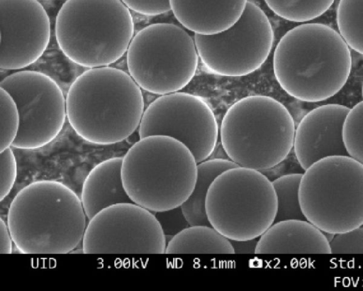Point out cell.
I'll return each mask as SVG.
<instances>
[{
    "instance_id": "6da1fadb",
    "label": "cell",
    "mask_w": 363,
    "mask_h": 291,
    "mask_svg": "<svg viewBox=\"0 0 363 291\" xmlns=\"http://www.w3.org/2000/svg\"><path fill=\"white\" fill-rule=\"evenodd\" d=\"M352 68L349 46L330 26L298 25L280 39L273 56L274 76L290 96L306 102L321 101L345 84Z\"/></svg>"
},
{
    "instance_id": "7a4b0ae2",
    "label": "cell",
    "mask_w": 363,
    "mask_h": 291,
    "mask_svg": "<svg viewBox=\"0 0 363 291\" xmlns=\"http://www.w3.org/2000/svg\"><path fill=\"white\" fill-rule=\"evenodd\" d=\"M66 109L74 132L101 146L128 138L138 128L145 111L141 88L129 74L111 66L80 74L69 86Z\"/></svg>"
},
{
    "instance_id": "3957f363",
    "label": "cell",
    "mask_w": 363,
    "mask_h": 291,
    "mask_svg": "<svg viewBox=\"0 0 363 291\" xmlns=\"http://www.w3.org/2000/svg\"><path fill=\"white\" fill-rule=\"evenodd\" d=\"M87 219L73 190L57 180H40L15 195L6 223L21 253L64 255L82 243Z\"/></svg>"
},
{
    "instance_id": "277c9868",
    "label": "cell",
    "mask_w": 363,
    "mask_h": 291,
    "mask_svg": "<svg viewBox=\"0 0 363 291\" xmlns=\"http://www.w3.org/2000/svg\"><path fill=\"white\" fill-rule=\"evenodd\" d=\"M198 163L179 141L166 136L140 138L123 156L121 175L133 202L152 212L181 207L191 194Z\"/></svg>"
},
{
    "instance_id": "5b68a950",
    "label": "cell",
    "mask_w": 363,
    "mask_h": 291,
    "mask_svg": "<svg viewBox=\"0 0 363 291\" xmlns=\"http://www.w3.org/2000/svg\"><path fill=\"white\" fill-rule=\"evenodd\" d=\"M55 33L72 62L86 68L110 66L126 53L134 23L121 0H67L57 14Z\"/></svg>"
},
{
    "instance_id": "8992f818",
    "label": "cell",
    "mask_w": 363,
    "mask_h": 291,
    "mask_svg": "<svg viewBox=\"0 0 363 291\" xmlns=\"http://www.w3.org/2000/svg\"><path fill=\"white\" fill-rule=\"evenodd\" d=\"M294 119L277 99L265 95L243 97L227 110L219 135L223 150L238 166L257 170L274 168L294 146Z\"/></svg>"
},
{
    "instance_id": "52a82bcc",
    "label": "cell",
    "mask_w": 363,
    "mask_h": 291,
    "mask_svg": "<svg viewBox=\"0 0 363 291\" xmlns=\"http://www.w3.org/2000/svg\"><path fill=\"white\" fill-rule=\"evenodd\" d=\"M299 202L306 219L328 234L363 225V165L349 155L323 158L304 170Z\"/></svg>"
},
{
    "instance_id": "ba28073f",
    "label": "cell",
    "mask_w": 363,
    "mask_h": 291,
    "mask_svg": "<svg viewBox=\"0 0 363 291\" xmlns=\"http://www.w3.org/2000/svg\"><path fill=\"white\" fill-rule=\"evenodd\" d=\"M205 208L211 226L225 237L250 240L274 222L277 199L272 182L261 171L236 166L213 181Z\"/></svg>"
},
{
    "instance_id": "9c48e42d",
    "label": "cell",
    "mask_w": 363,
    "mask_h": 291,
    "mask_svg": "<svg viewBox=\"0 0 363 291\" xmlns=\"http://www.w3.org/2000/svg\"><path fill=\"white\" fill-rule=\"evenodd\" d=\"M194 39L181 27L148 25L132 38L126 52L128 74L143 90L159 95L179 92L196 74Z\"/></svg>"
},
{
    "instance_id": "30bf717a",
    "label": "cell",
    "mask_w": 363,
    "mask_h": 291,
    "mask_svg": "<svg viewBox=\"0 0 363 291\" xmlns=\"http://www.w3.org/2000/svg\"><path fill=\"white\" fill-rule=\"evenodd\" d=\"M199 58L213 73L226 77L247 75L258 70L272 50L274 32L268 17L247 1L238 21L213 35L195 33Z\"/></svg>"
},
{
    "instance_id": "8fae6325",
    "label": "cell",
    "mask_w": 363,
    "mask_h": 291,
    "mask_svg": "<svg viewBox=\"0 0 363 291\" xmlns=\"http://www.w3.org/2000/svg\"><path fill=\"white\" fill-rule=\"evenodd\" d=\"M15 101L20 116L11 148L35 150L54 141L67 117L66 97L50 76L33 70L13 72L0 82Z\"/></svg>"
},
{
    "instance_id": "7c38bea8",
    "label": "cell",
    "mask_w": 363,
    "mask_h": 291,
    "mask_svg": "<svg viewBox=\"0 0 363 291\" xmlns=\"http://www.w3.org/2000/svg\"><path fill=\"white\" fill-rule=\"evenodd\" d=\"M218 125L209 105L200 97L184 92L160 95L145 109L140 138L166 136L184 143L199 163L208 159L218 142Z\"/></svg>"
},
{
    "instance_id": "4fadbf2b",
    "label": "cell",
    "mask_w": 363,
    "mask_h": 291,
    "mask_svg": "<svg viewBox=\"0 0 363 291\" xmlns=\"http://www.w3.org/2000/svg\"><path fill=\"white\" fill-rule=\"evenodd\" d=\"M81 244L84 254H165L167 240L152 212L123 202L88 220Z\"/></svg>"
},
{
    "instance_id": "5bb4252c",
    "label": "cell",
    "mask_w": 363,
    "mask_h": 291,
    "mask_svg": "<svg viewBox=\"0 0 363 291\" xmlns=\"http://www.w3.org/2000/svg\"><path fill=\"white\" fill-rule=\"evenodd\" d=\"M0 68L21 70L46 50L50 22L38 0H0Z\"/></svg>"
},
{
    "instance_id": "9a60e30c",
    "label": "cell",
    "mask_w": 363,
    "mask_h": 291,
    "mask_svg": "<svg viewBox=\"0 0 363 291\" xmlns=\"http://www.w3.org/2000/svg\"><path fill=\"white\" fill-rule=\"evenodd\" d=\"M349 111L346 106L329 104L312 109L302 118L295 130L293 148L303 170L327 157L349 155L342 136Z\"/></svg>"
},
{
    "instance_id": "2e32d148",
    "label": "cell",
    "mask_w": 363,
    "mask_h": 291,
    "mask_svg": "<svg viewBox=\"0 0 363 291\" xmlns=\"http://www.w3.org/2000/svg\"><path fill=\"white\" fill-rule=\"evenodd\" d=\"M255 254H331L325 234L306 219L274 222L258 238Z\"/></svg>"
},
{
    "instance_id": "e0dca14e",
    "label": "cell",
    "mask_w": 363,
    "mask_h": 291,
    "mask_svg": "<svg viewBox=\"0 0 363 291\" xmlns=\"http://www.w3.org/2000/svg\"><path fill=\"white\" fill-rule=\"evenodd\" d=\"M247 0H169L171 11L186 29L213 35L233 26L242 16Z\"/></svg>"
},
{
    "instance_id": "ac0fdd59",
    "label": "cell",
    "mask_w": 363,
    "mask_h": 291,
    "mask_svg": "<svg viewBox=\"0 0 363 291\" xmlns=\"http://www.w3.org/2000/svg\"><path fill=\"white\" fill-rule=\"evenodd\" d=\"M123 157H113L96 164L86 175L80 199L88 220L112 205L133 202L121 175Z\"/></svg>"
},
{
    "instance_id": "d6986e66",
    "label": "cell",
    "mask_w": 363,
    "mask_h": 291,
    "mask_svg": "<svg viewBox=\"0 0 363 291\" xmlns=\"http://www.w3.org/2000/svg\"><path fill=\"white\" fill-rule=\"evenodd\" d=\"M165 254H235L230 241L211 225H190L167 243Z\"/></svg>"
},
{
    "instance_id": "ffe728a7",
    "label": "cell",
    "mask_w": 363,
    "mask_h": 291,
    "mask_svg": "<svg viewBox=\"0 0 363 291\" xmlns=\"http://www.w3.org/2000/svg\"><path fill=\"white\" fill-rule=\"evenodd\" d=\"M238 166L225 158L207 159L198 163V173L194 189L181 208L190 225H211L206 213V198L208 189L223 171Z\"/></svg>"
},
{
    "instance_id": "44dd1931",
    "label": "cell",
    "mask_w": 363,
    "mask_h": 291,
    "mask_svg": "<svg viewBox=\"0 0 363 291\" xmlns=\"http://www.w3.org/2000/svg\"><path fill=\"white\" fill-rule=\"evenodd\" d=\"M336 21L349 48L363 55V0H340Z\"/></svg>"
},
{
    "instance_id": "7402d4cb",
    "label": "cell",
    "mask_w": 363,
    "mask_h": 291,
    "mask_svg": "<svg viewBox=\"0 0 363 291\" xmlns=\"http://www.w3.org/2000/svg\"><path fill=\"white\" fill-rule=\"evenodd\" d=\"M303 173H289L272 181L277 199L274 222L286 219H306L299 202V186Z\"/></svg>"
},
{
    "instance_id": "603a6c76",
    "label": "cell",
    "mask_w": 363,
    "mask_h": 291,
    "mask_svg": "<svg viewBox=\"0 0 363 291\" xmlns=\"http://www.w3.org/2000/svg\"><path fill=\"white\" fill-rule=\"evenodd\" d=\"M335 0H264L279 17L294 22H306L322 16Z\"/></svg>"
},
{
    "instance_id": "cb8c5ba5",
    "label": "cell",
    "mask_w": 363,
    "mask_h": 291,
    "mask_svg": "<svg viewBox=\"0 0 363 291\" xmlns=\"http://www.w3.org/2000/svg\"><path fill=\"white\" fill-rule=\"evenodd\" d=\"M349 156L363 165V99L350 109L342 128Z\"/></svg>"
},
{
    "instance_id": "d4e9b609",
    "label": "cell",
    "mask_w": 363,
    "mask_h": 291,
    "mask_svg": "<svg viewBox=\"0 0 363 291\" xmlns=\"http://www.w3.org/2000/svg\"><path fill=\"white\" fill-rule=\"evenodd\" d=\"M20 116L10 94L0 87V152L11 147L19 130Z\"/></svg>"
},
{
    "instance_id": "484cf974",
    "label": "cell",
    "mask_w": 363,
    "mask_h": 291,
    "mask_svg": "<svg viewBox=\"0 0 363 291\" xmlns=\"http://www.w3.org/2000/svg\"><path fill=\"white\" fill-rule=\"evenodd\" d=\"M331 254H363V227L333 235Z\"/></svg>"
},
{
    "instance_id": "4316f807",
    "label": "cell",
    "mask_w": 363,
    "mask_h": 291,
    "mask_svg": "<svg viewBox=\"0 0 363 291\" xmlns=\"http://www.w3.org/2000/svg\"><path fill=\"white\" fill-rule=\"evenodd\" d=\"M17 161L11 147L0 152V201L11 191L18 174Z\"/></svg>"
},
{
    "instance_id": "83f0119b",
    "label": "cell",
    "mask_w": 363,
    "mask_h": 291,
    "mask_svg": "<svg viewBox=\"0 0 363 291\" xmlns=\"http://www.w3.org/2000/svg\"><path fill=\"white\" fill-rule=\"evenodd\" d=\"M153 213L165 235L167 243L172 237L190 226L181 207Z\"/></svg>"
},
{
    "instance_id": "f1b7e54d",
    "label": "cell",
    "mask_w": 363,
    "mask_h": 291,
    "mask_svg": "<svg viewBox=\"0 0 363 291\" xmlns=\"http://www.w3.org/2000/svg\"><path fill=\"white\" fill-rule=\"evenodd\" d=\"M130 10L145 16H157L171 11L169 0H121Z\"/></svg>"
},
{
    "instance_id": "f546056e",
    "label": "cell",
    "mask_w": 363,
    "mask_h": 291,
    "mask_svg": "<svg viewBox=\"0 0 363 291\" xmlns=\"http://www.w3.org/2000/svg\"><path fill=\"white\" fill-rule=\"evenodd\" d=\"M14 241L6 221L0 219V253L11 254L13 252Z\"/></svg>"
},
{
    "instance_id": "4dcf8cb0",
    "label": "cell",
    "mask_w": 363,
    "mask_h": 291,
    "mask_svg": "<svg viewBox=\"0 0 363 291\" xmlns=\"http://www.w3.org/2000/svg\"><path fill=\"white\" fill-rule=\"evenodd\" d=\"M258 238L242 241L230 240L235 254H255Z\"/></svg>"
},
{
    "instance_id": "1f68e13d",
    "label": "cell",
    "mask_w": 363,
    "mask_h": 291,
    "mask_svg": "<svg viewBox=\"0 0 363 291\" xmlns=\"http://www.w3.org/2000/svg\"><path fill=\"white\" fill-rule=\"evenodd\" d=\"M362 97L363 98V83H362Z\"/></svg>"
}]
</instances>
